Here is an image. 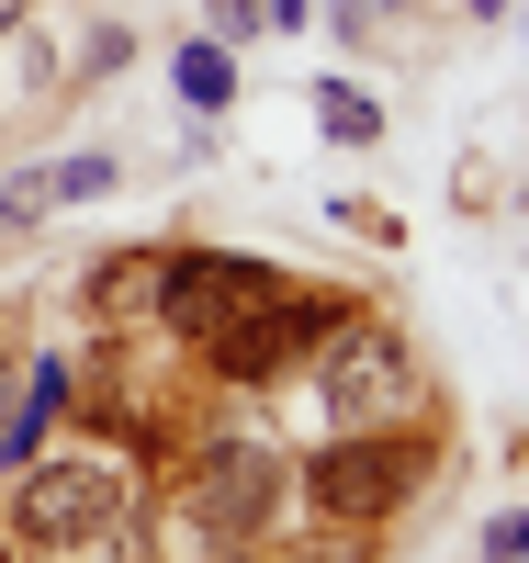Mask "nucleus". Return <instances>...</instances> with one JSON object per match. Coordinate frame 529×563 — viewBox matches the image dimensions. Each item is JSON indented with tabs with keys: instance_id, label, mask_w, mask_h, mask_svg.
I'll return each instance as SVG.
<instances>
[{
	"instance_id": "f257e3e1",
	"label": "nucleus",
	"mask_w": 529,
	"mask_h": 563,
	"mask_svg": "<svg viewBox=\"0 0 529 563\" xmlns=\"http://www.w3.org/2000/svg\"><path fill=\"white\" fill-rule=\"evenodd\" d=\"M428 462H440V440H428L417 417H406V429H339V440L305 462V507H316L327 530H383L428 485Z\"/></svg>"
},
{
	"instance_id": "f03ea898",
	"label": "nucleus",
	"mask_w": 529,
	"mask_h": 563,
	"mask_svg": "<svg viewBox=\"0 0 529 563\" xmlns=\"http://www.w3.org/2000/svg\"><path fill=\"white\" fill-rule=\"evenodd\" d=\"M316 395H327V417L339 429H406V417L428 406V372H417V350H406V327H383V316H339L316 339Z\"/></svg>"
},
{
	"instance_id": "7ed1b4c3",
	"label": "nucleus",
	"mask_w": 529,
	"mask_h": 563,
	"mask_svg": "<svg viewBox=\"0 0 529 563\" xmlns=\"http://www.w3.org/2000/svg\"><path fill=\"white\" fill-rule=\"evenodd\" d=\"M282 496H294V474H282L271 440H203V451L180 462V530L214 541V552L260 541V530L282 519Z\"/></svg>"
},
{
	"instance_id": "20e7f679",
	"label": "nucleus",
	"mask_w": 529,
	"mask_h": 563,
	"mask_svg": "<svg viewBox=\"0 0 529 563\" xmlns=\"http://www.w3.org/2000/svg\"><path fill=\"white\" fill-rule=\"evenodd\" d=\"M12 530L23 552H102L124 530V474L113 462H23V496H12Z\"/></svg>"
},
{
	"instance_id": "39448f33",
	"label": "nucleus",
	"mask_w": 529,
	"mask_h": 563,
	"mask_svg": "<svg viewBox=\"0 0 529 563\" xmlns=\"http://www.w3.org/2000/svg\"><path fill=\"white\" fill-rule=\"evenodd\" d=\"M339 316H350L339 294H294V282H282V294H260L236 327H214V339H203V361L225 372V384H271V372L316 361V339H327Z\"/></svg>"
},
{
	"instance_id": "423d86ee",
	"label": "nucleus",
	"mask_w": 529,
	"mask_h": 563,
	"mask_svg": "<svg viewBox=\"0 0 529 563\" xmlns=\"http://www.w3.org/2000/svg\"><path fill=\"white\" fill-rule=\"evenodd\" d=\"M260 294H282L271 260H236V249H169V294H158V327L203 350L214 327H236Z\"/></svg>"
},
{
	"instance_id": "0eeeda50",
	"label": "nucleus",
	"mask_w": 529,
	"mask_h": 563,
	"mask_svg": "<svg viewBox=\"0 0 529 563\" xmlns=\"http://www.w3.org/2000/svg\"><path fill=\"white\" fill-rule=\"evenodd\" d=\"M158 294H169V249H113L90 271V316L102 327H158Z\"/></svg>"
},
{
	"instance_id": "6e6552de",
	"label": "nucleus",
	"mask_w": 529,
	"mask_h": 563,
	"mask_svg": "<svg viewBox=\"0 0 529 563\" xmlns=\"http://www.w3.org/2000/svg\"><path fill=\"white\" fill-rule=\"evenodd\" d=\"M68 417V361L45 350L34 372H23V395H12V417H0V462H34L45 451V429Z\"/></svg>"
},
{
	"instance_id": "1a4fd4ad",
	"label": "nucleus",
	"mask_w": 529,
	"mask_h": 563,
	"mask_svg": "<svg viewBox=\"0 0 529 563\" xmlns=\"http://www.w3.org/2000/svg\"><path fill=\"white\" fill-rule=\"evenodd\" d=\"M169 79H180V102H191V113H225V102H236V45H225V34H191Z\"/></svg>"
},
{
	"instance_id": "9d476101",
	"label": "nucleus",
	"mask_w": 529,
	"mask_h": 563,
	"mask_svg": "<svg viewBox=\"0 0 529 563\" xmlns=\"http://www.w3.org/2000/svg\"><path fill=\"white\" fill-rule=\"evenodd\" d=\"M316 124L339 135V147H383V102L350 90V79H316Z\"/></svg>"
},
{
	"instance_id": "9b49d317",
	"label": "nucleus",
	"mask_w": 529,
	"mask_h": 563,
	"mask_svg": "<svg viewBox=\"0 0 529 563\" xmlns=\"http://www.w3.org/2000/svg\"><path fill=\"white\" fill-rule=\"evenodd\" d=\"M45 214H57V169H23V180H0V238H34Z\"/></svg>"
},
{
	"instance_id": "f8f14e48",
	"label": "nucleus",
	"mask_w": 529,
	"mask_h": 563,
	"mask_svg": "<svg viewBox=\"0 0 529 563\" xmlns=\"http://www.w3.org/2000/svg\"><path fill=\"white\" fill-rule=\"evenodd\" d=\"M102 192H113V158H102V147L57 158V203H102Z\"/></svg>"
},
{
	"instance_id": "ddd939ff",
	"label": "nucleus",
	"mask_w": 529,
	"mask_h": 563,
	"mask_svg": "<svg viewBox=\"0 0 529 563\" xmlns=\"http://www.w3.org/2000/svg\"><path fill=\"white\" fill-rule=\"evenodd\" d=\"M339 225H350V238H372V249H395V238H406V225H395V214H383V203H361V192L339 203Z\"/></svg>"
},
{
	"instance_id": "4468645a",
	"label": "nucleus",
	"mask_w": 529,
	"mask_h": 563,
	"mask_svg": "<svg viewBox=\"0 0 529 563\" xmlns=\"http://www.w3.org/2000/svg\"><path fill=\"white\" fill-rule=\"evenodd\" d=\"M485 563H529V507H507V519L485 530Z\"/></svg>"
},
{
	"instance_id": "2eb2a0df",
	"label": "nucleus",
	"mask_w": 529,
	"mask_h": 563,
	"mask_svg": "<svg viewBox=\"0 0 529 563\" xmlns=\"http://www.w3.org/2000/svg\"><path fill=\"white\" fill-rule=\"evenodd\" d=\"M203 34H225V45H249V34H260V0H214V23H203Z\"/></svg>"
},
{
	"instance_id": "dca6fc26",
	"label": "nucleus",
	"mask_w": 529,
	"mask_h": 563,
	"mask_svg": "<svg viewBox=\"0 0 529 563\" xmlns=\"http://www.w3.org/2000/svg\"><path fill=\"white\" fill-rule=\"evenodd\" d=\"M305 12L316 0H260V23H282V34H305Z\"/></svg>"
},
{
	"instance_id": "f3484780",
	"label": "nucleus",
	"mask_w": 529,
	"mask_h": 563,
	"mask_svg": "<svg viewBox=\"0 0 529 563\" xmlns=\"http://www.w3.org/2000/svg\"><path fill=\"white\" fill-rule=\"evenodd\" d=\"M0 34H23V0H0Z\"/></svg>"
},
{
	"instance_id": "a211bd4d",
	"label": "nucleus",
	"mask_w": 529,
	"mask_h": 563,
	"mask_svg": "<svg viewBox=\"0 0 529 563\" xmlns=\"http://www.w3.org/2000/svg\"><path fill=\"white\" fill-rule=\"evenodd\" d=\"M496 12H507V0H473V23H496Z\"/></svg>"
},
{
	"instance_id": "6ab92c4d",
	"label": "nucleus",
	"mask_w": 529,
	"mask_h": 563,
	"mask_svg": "<svg viewBox=\"0 0 529 563\" xmlns=\"http://www.w3.org/2000/svg\"><path fill=\"white\" fill-rule=\"evenodd\" d=\"M372 12H417V0H372Z\"/></svg>"
},
{
	"instance_id": "aec40b11",
	"label": "nucleus",
	"mask_w": 529,
	"mask_h": 563,
	"mask_svg": "<svg viewBox=\"0 0 529 563\" xmlns=\"http://www.w3.org/2000/svg\"><path fill=\"white\" fill-rule=\"evenodd\" d=\"M0 563H12V541H0Z\"/></svg>"
},
{
	"instance_id": "412c9836",
	"label": "nucleus",
	"mask_w": 529,
	"mask_h": 563,
	"mask_svg": "<svg viewBox=\"0 0 529 563\" xmlns=\"http://www.w3.org/2000/svg\"><path fill=\"white\" fill-rule=\"evenodd\" d=\"M45 563H57V552H45Z\"/></svg>"
}]
</instances>
